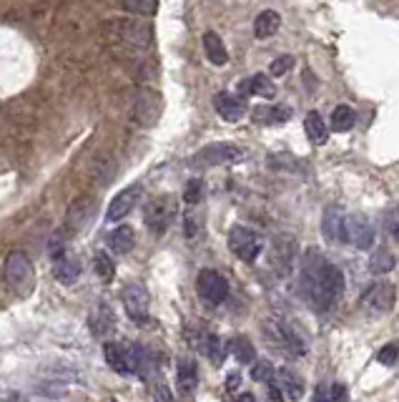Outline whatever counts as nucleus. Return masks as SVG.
I'll list each match as a JSON object with an SVG mask.
<instances>
[{
	"mask_svg": "<svg viewBox=\"0 0 399 402\" xmlns=\"http://www.w3.org/2000/svg\"><path fill=\"white\" fill-rule=\"evenodd\" d=\"M299 287L316 312H332L344 295V274L319 249H306Z\"/></svg>",
	"mask_w": 399,
	"mask_h": 402,
	"instance_id": "f257e3e1",
	"label": "nucleus"
},
{
	"mask_svg": "<svg viewBox=\"0 0 399 402\" xmlns=\"http://www.w3.org/2000/svg\"><path fill=\"white\" fill-rule=\"evenodd\" d=\"M244 159V149L236 144H229V141H216L198 149L194 156H191V166L194 168H214V166H224V163H236Z\"/></svg>",
	"mask_w": 399,
	"mask_h": 402,
	"instance_id": "f03ea898",
	"label": "nucleus"
},
{
	"mask_svg": "<svg viewBox=\"0 0 399 402\" xmlns=\"http://www.w3.org/2000/svg\"><path fill=\"white\" fill-rule=\"evenodd\" d=\"M266 335L271 337V342H276L279 347H284L294 357H302L306 352V340L304 335L294 327L292 322H286L284 317H271L266 322Z\"/></svg>",
	"mask_w": 399,
	"mask_h": 402,
	"instance_id": "7ed1b4c3",
	"label": "nucleus"
},
{
	"mask_svg": "<svg viewBox=\"0 0 399 402\" xmlns=\"http://www.w3.org/2000/svg\"><path fill=\"white\" fill-rule=\"evenodd\" d=\"M173 216H176V196H171V194H161V196L151 199L149 204H146V211H143L146 227L154 234H163L171 227Z\"/></svg>",
	"mask_w": 399,
	"mask_h": 402,
	"instance_id": "20e7f679",
	"label": "nucleus"
},
{
	"mask_svg": "<svg viewBox=\"0 0 399 402\" xmlns=\"http://www.w3.org/2000/svg\"><path fill=\"white\" fill-rule=\"evenodd\" d=\"M229 249H231V252L236 254L241 262H249V264H251V262L262 254L264 241H262V236L254 232V229L231 227V232H229Z\"/></svg>",
	"mask_w": 399,
	"mask_h": 402,
	"instance_id": "39448f33",
	"label": "nucleus"
},
{
	"mask_svg": "<svg viewBox=\"0 0 399 402\" xmlns=\"http://www.w3.org/2000/svg\"><path fill=\"white\" fill-rule=\"evenodd\" d=\"M6 279L13 287V292L25 295L33 284V264L23 252H11L6 259Z\"/></svg>",
	"mask_w": 399,
	"mask_h": 402,
	"instance_id": "423d86ee",
	"label": "nucleus"
},
{
	"mask_svg": "<svg viewBox=\"0 0 399 402\" xmlns=\"http://www.w3.org/2000/svg\"><path fill=\"white\" fill-rule=\"evenodd\" d=\"M196 292L206 304H221L229 297V282L226 276L214 269H201L196 279Z\"/></svg>",
	"mask_w": 399,
	"mask_h": 402,
	"instance_id": "0eeeda50",
	"label": "nucleus"
},
{
	"mask_svg": "<svg viewBox=\"0 0 399 402\" xmlns=\"http://www.w3.org/2000/svg\"><path fill=\"white\" fill-rule=\"evenodd\" d=\"M103 352H106V362L114 373L119 375L138 373V360H141V349L138 347H128V344H121V342H108Z\"/></svg>",
	"mask_w": 399,
	"mask_h": 402,
	"instance_id": "6e6552de",
	"label": "nucleus"
},
{
	"mask_svg": "<svg viewBox=\"0 0 399 402\" xmlns=\"http://www.w3.org/2000/svg\"><path fill=\"white\" fill-rule=\"evenodd\" d=\"M397 304V289L389 282H377L372 284L362 295V307L372 314H387Z\"/></svg>",
	"mask_w": 399,
	"mask_h": 402,
	"instance_id": "1a4fd4ad",
	"label": "nucleus"
},
{
	"mask_svg": "<svg viewBox=\"0 0 399 402\" xmlns=\"http://www.w3.org/2000/svg\"><path fill=\"white\" fill-rule=\"evenodd\" d=\"M121 300H123V307H126V314L133 319L136 324H146V319L149 317V292H146V287L138 282H131L126 284L123 292H121Z\"/></svg>",
	"mask_w": 399,
	"mask_h": 402,
	"instance_id": "9d476101",
	"label": "nucleus"
},
{
	"mask_svg": "<svg viewBox=\"0 0 399 402\" xmlns=\"http://www.w3.org/2000/svg\"><path fill=\"white\" fill-rule=\"evenodd\" d=\"M344 236L346 241H352L357 249H372L374 246V227L367 216L349 214L344 219Z\"/></svg>",
	"mask_w": 399,
	"mask_h": 402,
	"instance_id": "9b49d317",
	"label": "nucleus"
},
{
	"mask_svg": "<svg viewBox=\"0 0 399 402\" xmlns=\"http://www.w3.org/2000/svg\"><path fill=\"white\" fill-rule=\"evenodd\" d=\"M297 241L292 236H276L274 246H271V267L279 274H292L294 262H297Z\"/></svg>",
	"mask_w": 399,
	"mask_h": 402,
	"instance_id": "f8f14e48",
	"label": "nucleus"
},
{
	"mask_svg": "<svg viewBox=\"0 0 399 402\" xmlns=\"http://www.w3.org/2000/svg\"><path fill=\"white\" fill-rule=\"evenodd\" d=\"M214 108H216V114H219L224 121H229V123H236V121L244 119V114L249 111V106H246V98L234 96V93H229V91H221V93H216V96H214Z\"/></svg>",
	"mask_w": 399,
	"mask_h": 402,
	"instance_id": "ddd939ff",
	"label": "nucleus"
},
{
	"mask_svg": "<svg viewBox=\"0 0 399 402\" xmlns=\"http://www.w3.org/2000/svg\"><path fill=\"white\" fill-rule=\"evenodd\" d=\"M198 384V365L191 357H181L176 362V390L181 397H191Z\"/></svg>",
	"mask_w": 399,
	"mask_h": 402,
	"instance_id": "4468645a",
	"label": "nucleus"
},
{
	"mask_svg": "<svg viewBox=\"0 0 399 402\" xmlns=\"http://www.w3.org/2000/svg\"><path fill=\"white\" fill-rule=\"evenodd\" d=\"M138 196H141V187H128V189H123V192H119L114 196V201L108 204V211H106V219L108 222H119V219H123L128 211L136 206V201H138Z\"/></svg>",
	"mask_w": 399,
	"mask_h": 402,
	"instance_id": "2eb2a0df",
	"label": "nucleus"
},
{
	"mask_svg": "<svg viewBox=\"0 0 399 402\" xmlns=\"http://www.w3.org/2000/svg\"><path fill=\"white\" fill-rule=\"evenodd\" d=\"M88 327H90V335L93 337H108L111 332L116 330V314H114V309L108 304H98L90 312V317H88Z\"/></svg>",
	"mask_w": 399,
	"mask_h": 402,
	"instance_id": "dca6fc26",
	"label": "nucleus"
},
{
	"mask_svg": "<svg viewBox=\"0 0 399 402\" xmlns=\"http://www.w3.org/2000/svg\"><path fill=\"white\" fill-rule=\"evenodd\" d=\"M292 119V108L289 106H257L251 111V121L262 123V126H281Z\"/></svg>",
	"mask_w": 399,
	"mask_h": 402,
	"instance_id": "f3484780",
	"label": "nucleus"
},
{
	"mask_svg": "<svg viewBox=\"0 0 399 402\" xmlns=\"http://www.w3.org/2000/svg\"><path fill=\"white\" fill-rule=\"evenodd\" d=\"M55 262H53V272H55V279L60 284H73L81 276V262H78L73 254L68 252H58L55 254Z\"/></svg>",
	"mask_w": 399,
	"mask_h": 402,
	"instance_id": "a211bd4d",
	"label": "nucleus"
},
{
	"mask_svg": "<svg viewBox=\"0 0 399 402\" xmlns=\"http://www.w3.org/2000/svg\"><path fill=\"white\" fill-rule=\"evenodd\" d=\"M344 219L346 214H341L339 206H329L327 211H324V219H322V232L324 236H327L329 241H346L344 236Z\"/></svg>",
	"mask_w": 399,
	"mask_h": 402,
	"instance_id": "6ab92c4d",
	"label": "nucleus"
},
{
	"mask_svg": "<svg viewBox=\"0 0 399 402\" xmlns=\"http://www.w3.org/2000/svg\"><path fill=\"white\" fill-rule=\"evenodd\" d=\"M203 51H206L209 63H214V66H226L229 51L226 46H224V41L219 38V33H214V30L203 33Z\"/></svg>",
	"mask_w": 399,
	"mask_h": 402,
	"instance_id": "aec40b11",
	"label": "nucleus"
},
{
	"mask_svg": "<svg viewBox=\"0 0 399 402\" xmlns=\"http://www.w3.org/2000/svg\"><path fill=\"white\" fill-rule=\"evenodd\" d=\"M241 93H254V96H262V98H274L276 96V86L274 81L264 76V73H257V76H251L246 79L244 83L238 86Z\"/></svg>",
	"mask_w": 399,
	"mask_h": 402,
	"instance_id": "412c9836",
	"label": "nucleus"
},
{
	"mask_svg": "<svg viewBox=\"0 0 399 402\" xmlns=\"http://www.w3.org/2000/svg\"><path fill=\"white\" fill-rule=\"evenodd\" d=\"M279 28H281V15L276 11H262L257 15V20H254V36L259 41L271 38Z\"/></svg>",
	"mask_w": 399,
	"mask_h": 402,
	"instance_id": "4be33fe9",
	"label": "nucleus"
},
{
	"mask_svg": "<svg viewBox=\"0 0 399 402\" xmlns=\"http://www.w3.org/2000/svg\"><path fill=\"white\" fill-rule=\"evenodd\" d=\"M304 131H306V136H309L311 144H316V146L327 144L329 128H327V123H324V119H322V114H319V111H309V114H306Z\"/></svg>",
	"mask_w": 399,
	"mask_h": 402,
	"instance_id": "5701e85b",
	"label": "nucleus"
},
{
	"mask_svg": "<svg viewBox=\"0 0 399 402\" xmlns=\"http://www.w3.org/2000/svg\"><path fill=\"white\" fill-rule=\"evenodd\" d=\"M276 382H279V390L286 392V397L289 400H299V397L304 395V382H302V377L299 375H294L292 370H286V367H281L279 373H276Z\"/></svg>",
	"mask_w": 399,
	"mask_h": 402,
	"instance_id": "b1692460",
	"label": "nucleus"
},
{
	"mask_svg": "<svg viewBox=\"0 0 399 402\" xmlns=\"http://www.w3.org/2000/svg\"><path fill=\"white\" fill-rule=\"evenodd\" d=\"M136 244V232L131 227H119L114 234L108 236V246H111V252L114 254H128Z\"/></svg>",
	"mask_w": 399,
	"mask_h": 402,
	"instance_id": "393cba45",
	"label": "nucleus"
},
{
	"mask_svg": "<svg viewBox=\"0 0 399 402\" xmlns=\"http://www.w3.org/2000/svg\"><path fill=\"white\" fill-rule=\"evenodd\" d=\"M93 209H95V204L90 206L88 199H81V201H76V204H73L71 209H68V214H66L68 227H71L73 232H78V229H83L86 224H88L90 214H93Z\"/></svg>",
	"mask_w": 399,
	"mask_h": 402,
	"instance_id": "a878e982",
	"label": "nucleus"
},
{
	"mask_svg": "<svg viewBox=\"0 0 399 402\" xmlns=\"http://www.w3.org/2000/svg\"><path fill=\"white\" fill-rule=\"evenodd\" d=\"M354 123H357V114H354L349 106H337L332 111V119H329V128L337 133H346L352 131Z\"/></svg>",
	"mask_w": 399,
	"mask_h": 402,
	"instance_id": "bb28decb",
	"label": "nucleus"
},
{
	"mask_svg": "<svg viewBox=\"0 0 399 402\" xmlns=\"http://www.w3.org/2000/svg\"><path fill=\"white\" fill-rule=\"evenodd\" d=\"M229 349H231L234 357H236L241 365H254V362H257V349H254L249 337H234L231 342H229Z\"/></svg>",
	"mask_w": 399,
	"mask_h": 402,
	"instance_id": "cd10ccee",
	"label": "nucleus"
},
{
	"mask_svg": "<svg viewBox=\"0 0 399 402\" xmlns=\"http://www.w3.org/2000/svg\"><path fill=\"white\" fill-rule=\"evenodd\" d=\"M154 103H161L156 93H143V96L138 98L136 106H141V108L146 106V111H138V114H133V116L141 121L143 126H151V123H156V119H158V114H161V108H154Z\"/></svg>",
	"mask_w": 399,
	"mask_h": 402,
	"instance_id": "c85d7f7f",
	"label": "nucleus"
},
{
	"mask_svg": "<svg viewBox=\"0 0 399 402\" xmlns=\"http://www.w3.org/2000/svg\"><path fill=\"white\" fill-rule=\"evenodd\" d=\"M394 257H392V252L389 249H377L374 254H372V259H370V269L374 272V274H389V272L394 269Z\"/></svg>",
	"mask_w": 399,
	"mask_h": 402,
	"instance_id": "c756f323",
	"label": "nucleus"
},
{
	"mask_svg": "<svg viewBox=\"0 0 399 402\" xmlns=\"http://www.w3.org/2000/svg\"><path fill=\"white\" fill-rule=\"evenodd\" d=\"M93 269H95V274H98V279H103V282H111V279L116 276L114 259L108 257L106 252H95L93 254Z\"/></svg>",
	"mask_w": 399,
	"mask_h": 402,
	"instance_id": "7c9ffc66",
	"label": "nucleus"
},
{
	"mask_svg": "<svg viewBox=\"0 0 399 402\" xmlns=\"http://www.w3.org/2000/svg\"><path fill=\"white\" fill-rule=\"evenodd\" d=\"M203 352H206V357H209V360L214 362L216 367L224 365V357H226V347H224V342H221V337L206 335V342H203Z\"/></svg>",
	"mask_w": 399,
	"mask_h": 402,
	"instance_id": "2f4dec72",
	"label": "nucleus"
},
{
	"mask_svg": "<svg viewBox=\"0 0 399 402\" xmlns=\"http://www.w3.org/2000/svg\"><path fill=\"white\" fill-rule=\"evenodd\" d=\"M251 377L257 380V382H266V384H271V382H274V367L269 365L266 360L254 362V365H251Z\"/></svg>",
	"mask_w": 399,
	"mask_h": 402,
	"instance_id": "473e14b6",
	"label": "nucleus"
},
{
	"mask_svg": "<svg viewBox=\"0 0 399 402\" xmlns=\"http://www.w3.org/2000/svg\"><path fill=\"white\" fill-rule=\"evenodd\" d=\"M123 11L133 13V15H154L158 11V3H154V0H133V3H123Z\"/></svg>",
	"mask_w": 399,
	"mask_h": 402,
	"instance_id": "72a5a7b5",
	"label": "nucleus"
},
{
	"mask_svg": "<svg viewBox=\"0 0 399 402\" xmlns=\"http://www.w3.org/2000/svg\"><path fill=\"white\" fill-rule=\"evenodd\" d=\"M203 199V181L201 179H191L184 189V201L186 204H198Z\"/></svg>",
	"mask_w": 399,
	"mask_h": 402,
	"instance_id": "f704fd0d",
	"label": "nucleus"
},
{
	"mask_svg": "<svg viewBox=\"0 0 399 402\" xmlns=\"http://www.w3.org/2000/svg\"><path fill=\"white\" fill-rule=\"evenodd\" d=\"M294 68V58L292 55H279V58L274 60V63H271V66H269V73H271V76H276V79H279V76H284V73H289Z\"/></svg>",
	"mask_w": 399,
	"mask_h": 402,
	"instance_id": "c9c22d12",
	"label": "nucleus"
},
{
	"mask_svg": "<svg viewBox=\"0 0 399 402\" xmlns=\"http://www.w3.org/2000/svg\"><path fill=\"white\" fill-rule=\"evenodd\" d=\"M397 357H399L397 344H384V347L379 349V354H377V362L389 367V365H394V362H397Z\"/></svg>",
	"mask_w": 399,
	"mask_h": 402,
	"instance_id": "e433bc0d",
	"label": "nucleus"
},
{
	"mask_svg": "<svg viewBox=\"0 0 399 402\" xmlns=\"http://www.w3.org/2000/svg\"><path fill=\"white\" fill-rule=\"evenodd\" d=\"M198 232H201V219L194 214H186V236H189V239H196Z\"/></svg>",
	"mask_w": 399,
	"mask_h": 402,
	"instance_id": "4c0bfd02",
	"label": "nucleus"
},
{
	"mask_svg": "<svg viewBox=\"0 0 399 402\" xmlns=\"http://www.w3.org/2000/svg\"><path fill=\"white\" fill-rule=\"evenodd\" d=\"M346 397H349V390H346V384L337 382L332 387V397H329V402H346Z\"/></svg>",
	"mask_w": 399,
	"mask_h": 402,
	"instance_id": "58836bf2",
	"label": "nucleus"
},
{
	"mask_svg": "<svg viewBox=\"0 0 399 402\" xmlns=\"http://www.w3.org/2000/svg\"><path fill=\"white\" fill-rule=\"evenodd\" d=\"M314 402H329V392H327L324 384H319V387L314 390Z\"/></svg>",
	"mask_w": 399,
	"mask_h": 402,
	"instance_id": "ea45409f",
	"label": "nucleus"
},
{
	"mask_svg": "<svg viewBox=\"0 0 399 402\" xmlns=\"http://www.w3.org/2000/svg\"><path fill=\"white\" fill-rule=\"evenodd\" d=\"M238 384H241V377H238V375H229V380H226V390H229V392L236 390Z\"/></svg>",
	"mask_w": 399,
	"mask_h": 402,
	"instance_id": "a19ab883",
	"label": "nucleus"
},
{
	"mask_svg": "<svg viewBox=\"0 0 399 402\" xmlns=\"http://www.w3.org/2000/svg\"><path fill=\"white\" fill-rule=\"evenodd\" d=\"M156 402H173L168 387H158V397H156Z\"/></svg>",
	"mask_w": 399,
	"mask_h": 402,
	"instance_id": "79ce46f5",
	"label": "nucleus"
},
{
	"mask_svg": "<svg viewBox=\"0 0 399 402\" xmlns=\"http://www.w3.org/2000/svg\"><path fill=\"white\" fill-rule=\"evenodd\" d=\"M236 402H254V395H249V392H244V395H238Z\"/></svg>",
	"mask_w": 399,
	"mask_h": 402,
	"instance_id": "37998d69",
	"label": "nucleus"
},
{
	"mask_svg": "<svg viewBox=\"0 0 399 402\" xmlns=\"http://www.w3.org/2000/svg\"><path fill=\"white\" fill-rule=\"evenodd\" d=\"M392 234H394V239L399 241V224H397V227H394V232H392Z\"/></svg>",
	"mask_w": 399,
	"mask_h": 402,
	"instance_id": "c03bdc74",
	"label": "nucleus"
},
{
	"mask_svg": "<svg viewBox=\"0 0 399 402\" xmlns=\"http://www.w3.org/2000/svg\"><path fill=\"white\" fill-rule=\"evenodd\" d=\"M103 402H119V400H114V397H108V400H103Z\"/></svg>",
	"mask_w": 399,
	"mask_h": 402,
	"instance_id": "a18cd8bd",
	"label": "nucleus"
}]
</instances>
